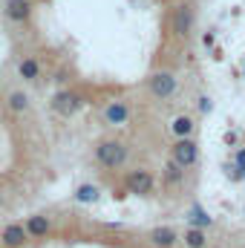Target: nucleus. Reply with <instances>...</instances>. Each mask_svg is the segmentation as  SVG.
<instances>
[{
    "mask_svg": "<svg viewBox=\"0 0 245 248\" xmlns=\"http://www.w3.org/2000/svg\"><path fill=\"white\" fill-rule=\"evenodd\" d=\"M95 159L104 165V168H122L124 162H127V144L122 141H101L98 147H95Z\"/></svg>",
    "mask_w": 245,
    "mask_h": 248,
    "instance_id": "nucleus-1",
    "label": "nucleus"
},
{
    "mask_svg": "<svg viewBox=\"0 0 245 248\" xmlns=\"http://www.w3.org/2000/svg\"><path fill=\"white\" fill-rule=\"evenodd\" d=\"M176 90H179V81H176V75L168 72V69H162V72H156V75L150 78V93H153L156 98H170Z\"/></svg>",
    "mask_w": 245,
    "mask_h": 248,
    "instance_id": "nucleus-2",
    "label": "nucleus"
},
{
    "mask_svg": "<svg viewBox=\"0 0 245 248\" xmlns=\"http://www.w3.org/2000/svg\"><path fill=\"white\" fill-rule=\"evenodd\" d=\"M78 107H81V95L72 93V90H61V93L52 95V110L58 116H75Z\"/></svg>",
    "mask_w": 245,
    "mask_h": 248,
    "instance_id": "nucleus-3",
    "label": "nucleus"
},
{
    "mask_svg": "<svg viewBox=\"0 0 245 248\" xmlns=\"http://www.w3.org/2000/svg\"><path fill=\"white\" fill-rule=\"evenodd\" d=\"M196 159H199V147H196V141L187 136V139H179L176 144H173V162H179L182 168L187 165H196Z\"/></svg>",
    "mask_w": 245,
    "mask_h": 248,
    "instance_id": "nucleus-4",
    "label": "nucleus"
},
{
    "mask_svg": "<svg viewBox=\"0 0 245 248\" xmlns=\"http://www.w3.org/2000/svg\"><path fill=\"white\" fill-rule=\"evenodd\" d=\"M170 26H173V35H179V38L190 35V29H193V9H190L187 3H182V6H176V9H173Z\"/></svg>",
    "mask_w": 245,
    "mask_h": 248,
    "instance_id": "nucleus-5",
    "label": "nucleus"
},
{
    "mask_svg": "<svg viewBox=\"0 0 245 248\" xmlns=\"http://www.w3.org/2000/svg\"><path fill=\"white\" fill-rule=\"evenodd\" d=\"M153 176L147 173V170H133V173H127V190L130 193H136V196H147L150 190H153Z\"/></svg>",
    "mask_w": 245,
    "mask_h": 248,
    "instance_id": "nucleus-6",
    "label": "nucleus"
},
{
    "mask_svg": "<svg viewBox=\"0 0 245 248\" xmlns=\"http://www.w3.org/2000/svg\"><path fill=\"white\" fill-rule=\"evenodd\" d=\"M150 243L156 248H173L179 243V234H176V228H170V225H159V228L150 231Z\"/></svg>",
    "mask_w": 245,
    "mask_h": 248,
    "instance_id": "nucleus-7",
    "label": "nucleus"
},
{
    "mask_svg": "<svg viewBox=\"0 0 245 248\" xmlns=\"http://www.w3.org/2000/svg\"><path fill=\"white\" fill-rule=\"evenodd\" d=\"M127 119H130V107H127L124 101H110V104L104 107V122L107 124L122 127V124H127Z\"/></svg>",
    "mask_w": 245,
    "mask_h": 248,
    "instance_id": "nucleus-8",
    "label": "nucleus"
},
{
    "mask_svg": "<svg viewBox=\"0 0 245 248\" xmlns=\"http://www.w3.org/2000/svg\"><path fill=\"white\" fill-rule=\"evenodd\" d=\"M29 15H32V3L29 0H9L6 3V17L9 20L23 23V20H29Z\"/></svg>",
    "mask_w": 245,
    "mask_h": 248,
    "instance_id": "nucleus-9",
    "label": "nucleus"
},
{
    "mask_svg": "<svg viewBox=\"0 0 245 248\" xmlns=\"http://www.w3.org/2000/svg\"><path fill=\"white\" fill-rule=\"evenodd\" d=\"M26 237H29V234H26V228L12 222V225H6V231H3V237H0V240H3V246H6V248H20L23 243H26Z\"/></svg>",
    "mask_w": 245,
    "mask_h": 248,
    "instance_id": "nucleus-10",
    "label": "nucleus"
},
{
    "mask_svg": "<svg viewBox=\"0 0 245 248\" xmlns=\"http://www.w3.org/2000/svg\"><path fill=\"white\" fill-rule=\"evenodd\" d=\"M187 222H190V228H208V225H214V217H211L202 205H190Z\"/></svg>",
    "mask_w": 245,
    "mask_h": 248,
    "instance_id": "nucleus-11",
    "label": "nucleus"
},
{
    "mask_svg": "<svg viewBox=\"0 0 245 248\" xmlns=\"http://www.w3.org/2000/svg\"><path fill=\"white\" fill-rule=\"evenodd\" d=\"M23 228H26V234H29V237H46V234H49V219H46V217H41V214H35V217H29V219H26V225H23Z\"/></svg>",
    "mask_w": 245,
    "mask_h": 248,
    "instance_id": "nucleus-12",
    "label": "nucleus"
},
{
    "mask_svg": "<svg viewBox=\"0 0 245 248\" xmlns=\"http://www.w3.org/2000/svg\"><path fill=\"white\" fill-rule=\"evenodd\" d=\"M17 69H20V78H23V81H35V78L41 75V63L35 61V58H23Z\"/></svg>",
    "mask_w": 245,
    "mask_h": 248,
    "instance_id": "nucleus-13",
    "label": "nucleus"
},
{
    "mask_svg": "<svg viewBox=\"0 0 245 248\" xmlns=\"http://www.w3.org/2000/svg\"><path fill=\"white\" fill-rule=\"evenodd\" d=\"M193 119H187V116H179V119H173L170 124V130H173V136H179V139H187L190 133H193Z\"/></svg>",
    "mask_w": 245,
    "mask_h": 248,
    "instance_id": "nucleus-14",
    "label": "nucleus"
},
{
    "mask_svg": "<svg viewBox=\"0 0 245 248\" xmlns=\"http://www.w3.org/2000/svg\"><path fill=\"white\" fill-rule=\"evenodd\" d=\"M184 243H187V248H205L208 246V237H205L202 228H190V231L184 234Z\"/></svg>",
    "mask_w": 245,
    "mask_h": 248,
    "instance_id": "nucleus-15",
    "label": "nucleus"
},
{
    "mask_svg": "<svg viewBox=\"0 0 245 248\" xmlns=\"http://www.w3.org/2000/svg\"><path fill=\"white\" fill-rule=\"evenodd\" d=\"M98 196H101V193H98L95 185H81L75 190V199H78V202H87V205H90V202H98Z\"/></svg>",
    "mask_w": 245,
    "mask_h": 248,
    "instance_id": "nucleus-16",
    "label": "nucleus"
},
{
    "mask_svg": "<svg viewBox=\"0 0 245 248\" xmlns=\"http://www.w3.org/2000/svg\"><path fill=\"white\" fill-rule=\"evenodd\" d=\"M26 104H29V95H26V93H20V90L9 93V110H15V113H23V110H26Z\"/></svg>",
    "mask_w": 245,
    "mask_h": 248,
    "instance_id": "nucleus-17",
    "label": "nucleus"
},
{
    "mask_svg": "<svg viewBox=\"0 0 245 248\" xmlns=\"http://www.w3.org/2000/svg\"><path fill=\"white\" fill-rule=\"evenodd\" d=\"M231 170V179H245V147L237 150V156H234V168H228Z\"/></svg>",
    "mask_w": 245,
    "mask_h": 248,
    "instance_id": "nucleus-18",
    "label": "nucleus"
},
{
    "mask_svg": "<svg viewBox=\"0 0 245 248\" xmlns=\"http://www.w3.org/2000/svg\"><path fill=\"white\" fill-rule=\"evenodd\" d=\"M182 176H184V170H182L179 162H170L165 168V182H182Z\"/></svg>",
    "mask_w": 245,
    "mask_h": 248,
    "instance_id": "nucleus-19",
    "label": "nucleus"
},
{
    "mask_svg": "<svg viewBox=\"0 0 245 248\" xmlns=\"http://www.w3.org/2000/svg\"><path fill=\"white\" fill-rule=\"evenodd\" d=\"M199 110H202V113H211V98H208V95L199 98Z\"/></svg>",
    "mask_w": 245,
    "mask_h": 248,
    "instance_id": "nucleus-20",
    "label": "nucleus"
}]
</instances>
